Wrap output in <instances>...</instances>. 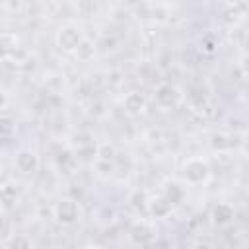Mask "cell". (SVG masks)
Wrapping results in <instances>:
<instances>
[{"label":"cell","mask_w":249,"mask_h":249,"mask_svg":"<svg viewBox=\"0 0 249 249\" xmlns=\"http://www.w3.org/2000/svg\"><path fill=\"white\" fill-rule=\"evenodd\" d=\"M0 216H2V206H0Z\"/></svg>","instance_id":"16"},{"label":"cell","mask_w":249,"mask_h":249,"mask_svg":"<svg viewBox=\"0 0 249 249\" xmlns=\"http://www.w3.org/2000/svg\"><path fill=\"white\" fill-rule=\"evenodd\" d=\"M210 216H212V222L216 226H228V224H231V220L235 216V210L230 202H218V204H214Z\"/></svg>","instance_id":"7"},{"label":"cell","mask_w":249,"mask_h":249,"mask_svg":"<svg viewBox=\"0 0 249 249\" xmlns=\"http://www.w3.org/2000/svg\"><path fill=\"white\" fill-rule=\"evenodd\" d=\"M14 165L19 173L23 175H35L41 167V158L35 150H29V148H21L16 152V158H14Z\"/></svg>","instance_id":"5"},{"label":"cell","mask_w":249,"mask_h":249,"mask_svg":"<svg viewBox=\"0 0 249 249\" xmlns=\"http://www.w3.org/2000/svg\"><path fill=\"white\" fill-rule=\"evenodd\" d=\"M171 204L163 198V196H158V198H152L150 202H148V212L154 216V218H163V216H167L169 212H171Z\"/></svg>","instance_id":"10"},{"label":"cell","mask_w":249,"mask_h":249,"mask_svg":"<svg viewBox=\"0 0 249 249\" xmlns=\"http://www.w3.org/2000/svg\"><path fill=\"white\" fill-rule=\"evenodd\" d=\"M53 216L58 224L62 226H74L82 218V208L76 198L72 196H62L54 202L53 206Z\"/></svg>","instance_id":"3"},{"label":"cell","mask_w":249,"mask_h":249,"mask_svg":"<svg viewBox=\"0 0 249 249\" xmlns=\"http://www.w3.org/2000/svg\"><path fill=\"white\" fill-rule=\"evenodd\" d=\"M18 45H19V41H18V37L14 33H8V31L0 33V56L14 54L18 51Z\"/></svg>","instance_id":"11"},{"label":"cell","mask_w":249,"mask_h":249,"mask_svg":"<svg viewBox=\"0 0 249 249\" xmlns=\"http://www.w3.org/2000/svg\"><path fill=\"white\" fill-rule=\"evenodd\" d=\"M193 249H214L210 243H206V241H196L195 245H193Z\"/></svg>","instance_id":"15"},{"label":"cell","mask_w":249,"mask_h":249,"mask_svg":"<svg viewBox=\"0 0 249 249\" xmlns=\"http://www.w3.org/2000/svg\"><path fill=\"white\" fill-rule=\"evenodd\" d=\"M123 103H124V109H126L128 115H140L146 109V97L142 93H138V91L126 93V97H124Z\"/></svg>","instance_id":"8"},{"label":"cell","mask_w":249,"mask_h":249,"mask_svg":"<svg viewBox=\"0 0 249 249\" xmlns=\"http://www.w3.org/2000/svg\"><path fill=\"white\" fill-rule=\"evenodd\" d=\"M8 249H33L31 239L23 233H14L8 237Z\"/></svg>","instance_id":"12"},{"label":"cell","mask_w":249,"mask_h":249,"mask_svg":"<svg viewBox=\"0 0 249 249\" xmlns=\"http://www.w3.org/2000/svg\"><path fill=\"white\" fill-rule=\"evenodd\" d=\"M181 177L191 185L206 183L210 177V163L202 156H191L181 163Z\"/></svg>","instance_id":"1"},{"label":"cell","mask_w":249,"mask_h":249,"mask_svg":"<svg viewBox=\"0 0 249 249\" xmlns=\"http://www.w3.org/2000/svg\"><path fill=\"white\" fill-rule=\"evenodd\" d=\"M154 99H156L158 107H161V109H175L181 103L183 93H181V89L175 84L161 82L154 89Z\"/></svg>","instance_id":"4"},{"label":"cell","mask_w":249,"mask_h":249,"mask_svg":"<svg viewBox=\"0 0 249 249\" xmlns=\"http://www.w3.org/2000/svg\"><path fill=\"white\" fill-rule=\"evenodd\" d=\"M54 41H56V47L60 51H64V53H76L80 49V45L86 41V37H84V31H82L80 25H76V23H64V25L58 27Z\"/></svg>","instance_id":"2"},{"label":"cell","mask_w":249,"mask_h":249,"mask_svg":"<svg viewBox=\"0 0 249 249\" xmlns=\"http://www.w3.org/2000/svg\"><path fill=\"white\" fill-rule=\"evenodd\" d=\"M6 105H8V93H6V91L0 88V111H2Z\"/></svg>","instance_id":"14"},{"label":"cell","mask_w":249,"mask_h":249,"mask_svg":"<svg viewBox=\"0 0 249 249\" xmlns=\"http://www.w3.org/2000/svg\"><path fill=\"white\" fill-rule=\"evenodd\" d=\"M128 237L136 245H148L156 239V228L152 222L140 218V220L132 222V226L128 228Z\"/></svg>","instance_id":"6"},{"label":"cell","mask_w":249,"mask_h":249,"mask_svg":"<svg viewBox=\"0 0 249 249\" xmlns=\"http://www.w3.org/2000/svg\"><path fill=\"white\" fill-rule=\"evenodd\" d=\"M171 206H177L181 200H183V196H185V191L181 189V185L179 183H175V181H169V183H165V187H163V195H161Z\"/></svg>","instance_id":"9"},{"label":"cell","mask_w":249,"mask_h":249,"mask_svg":"<svg viewBox=\"0 0 249 249\" xmlns=\"http://www.w3.org/2000/svg\"><path fill=\"white\" fill-rule=\"evenodd\" d=\"M16 130V123L12 119H0V134H12Z\"/></svg>","instance_id":"13"},{"label":"cell","mask_w":249,"mask_h":249,"mask_svg":"<svg viewBox=\"0 0 249 249\" xmlns=\"http://www.w3.org/2000/svg\"><path fill=\"white\" fill-rule=\"evenodd\" d=\"M93 249H103V247H93Z\"/></svg>","instance_id":"17"}]
</instances>
